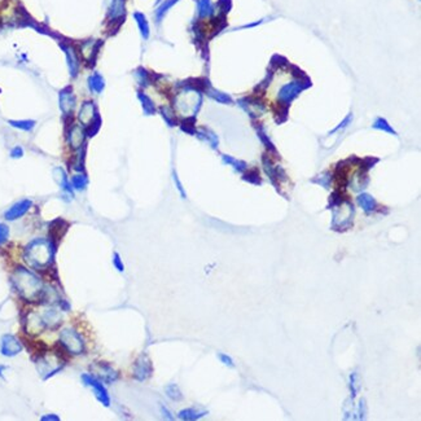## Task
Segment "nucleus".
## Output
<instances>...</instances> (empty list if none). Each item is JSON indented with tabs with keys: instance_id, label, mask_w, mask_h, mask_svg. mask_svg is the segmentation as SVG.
I'll use <instances>...</instances> for the list:
<instances>
[{
	"instance_id": "obj_1",
	"label": "nucleus",
	"mask_w": 421,
	"mask_h": 421,
	"mask_svg": "<svg viewBox=\"0 0 421 421\" xmlns=\"http://www.w3.org/2000/svg\"><path fill=\"white\" fill-rule=\"evenodd\" d=\"M12 281L24 300L28 302H39L43 292V283L37 275L26 270L25 267H17L12 275Z\"/></svg>"
},
{
	"instance_id": "obj_2",
	"label": "nucleus",
	"mask_w": 421,
	"mask_h": 421,
	"mask_svg": "<svg viewBox=\"0 0 421 421\" xmlns=\"http://www.w3.org/2000/svg\"><path fill=\"white\" fill-rule=\"evenodd\" d=\"M55 248H56V245L51 240L37 239V240L32 241L25 248L24 258L34 269H47V267H50L51 263L53 262L55 250H56Z\"/></svg>"
},
{
	"instance_id": "obj_3",
	"label": "nucleus",
	"mask_w": 421,
	"mask_h": 421,
	"mask_svg": "<svg viewBox=\"0 0 421 421\" xmlns=\"http://www.w3.org/2000/svg\"><path fill=\"white\" fill-rule=\"evenodd\" d=\"M60 343L66 349V351L73 355H78L83 353L84 343L81 336L73 329H64L60 333Z\"/></svg>"
},
{
	"instance_id": "obj_4",
	"label": "nucleus",
	"mask_w": 421,
	"mask_h": 421,
	"mask_svg": "<svg viewBox=\"0 0 421 421\" xmlns=\"http://www.w3.org/2000/svg\"><path fill=\"white\" fill-rule=\"evenodd\" d=\"M90 371L92 372V376H95L97 380L104 381L106 384H113L114 381L119 378L118 372L106 362L94 363L90 367Z\"/></svg>"
},
{
	"instance_id": "obj_5",
	"label": "nucleus",
	"mask_w": 421,
	"mask_h": 421,
	"mask_svg": "<svg viewBox=\"0 0 421 421\" xmlns=\"http://www.w3.org/2000/svg\"><path fill=\"white\" fill-rule=\"evenodd\" d=\"M153 373V364L152 360L147 354H141L134 363V372L132 377L136 381H145L152 376Z\"/></svg>"
},
{
	"instance_id": "obj_6",
	"label": "nucleus",
	"mask_w": 421,
	"mask_h": 421,
	"mask_svg": "<svg viewBox=\"0 0 421 421\" xmlns=\"http://www.w3.org/2000/svg\"><path fill=\"white\" fill-rule=\"evenodd\" d=\"M82 380H83V382L87 385V386L92 387L94 394L96 395L97 400H100V403H103L105 407H109L110 405L109 394H108V391H106L105 386L101 384L100 380H97V378L95 377V376H92V374H83V376H82Z\"/></svg>"
},
{
	"instance_id": "obj_7",
	"label": "nucleus",
	"mask_w": 421,
	"mask_h": 421,
	"mask_svg": "<svg viewBox=\"0 0 421 421\" xmlns=\"http://www.w3.org/2000/svg\"><path fill=\"white\" fill-rule=\"evenodd\" d=\"M75 104H77V97H75L72 87L64 88V90L60 91L59 105L61 112H63L65 116H70V114L74 112Z\"/></svg>"
},
{
	"instance_id": "obj_8",
	"label": "nucleus",
	"mask_w": 421,
	"mask_h": 421,
	"mask_svg": "<svg viewBox=\"0 0 421 421\" xmlns=\"http://www.w3.org/2000/svg\"><path fill=\"white\" fill-rule=\"evenodd\" d=\"M22 345L16 337L12 334H6L2 337V346H0V351L4 356H15L17 354L21 353Z\"/></svg>"
},
{
	"instance_id": "obj_9",
	"label": "nucleus",
	"mask_w": 421,
	"mask_h": 421,
	"mask_svg": "<svg viewBox=\"0 0 421 421\" xmlns=\"http://www.w3.org/2000/svg\"><path fill=\"white\" fill-rule=\"evenodd\" d=\"M68 228L69 223L61 218L55 219L53 222H51L50 227H48V236H50V240L56 245V244L60 243V240L63 239L64 235L66 234Z\"/></svg>"
},
{
	"instance_id": "obj_10",
	"label": "nucleus",
	"mask_w": 421,
	"mask_h": 421,
	"mask_svg": "<svg viewBox=\"0 0 421 421\" xmlns=\"http://www.w3.org/2000/svg\"><path fill=\"white\" fill-rule=\"evenodd\" d=\"M32 200H21L15 203V205L11 206L10 209L6 212L4 217H6L7 221H16V219H20L21 217L25 216L26 213L32 209Z\"/></svg>"
},
{
	"instance_id": "obj_11",
	"label": "nucleus",
	"mask_w": 421,
	"mask_h": 421,
	"mask_svg": "<svg viewBox=\"0 0 421 421\" xmlns=\"http://www.w3.org/2000/svg\"><path fill=\"white\" fill-rule=\"evenodd\" d=\"M44 329H46V324H44L42 316L35 314V312H29L25 319L26 333L32 334V336H37V334L42 333Z\"/></svg>"
},
{
	"instance_id": "obj_12",
	"label": "nucleus",
	"mask_w": 421,
	"mask_h": 421,
	"mask_svg": "<svg viewBox=\"0 0 421 421\" xmlns=\"http://www.w3.org/2000/svg\"><path fill=\"white\" fill-rule=\"evenodd\" d=\"M84 140H86V131H84V128L82 127V126L74 125L69 128L68 143L72 149H81V148L83 147Z\"/></svg>"
},
{
	"instance_id": "obj_13",
	"label": "nucleus",
	"mask_w": 421,
	"mask_h": 421,
	"mask_svg": "<svg viewBox=\"0 0 421 421\" xmlns=\"http://www.w3.org/2000/svg\"><path fill=\"white\" fill-rule=\"evenodd\" d=\"M64 51H65L66 55V61H68V68H69V74L72 75L73 78L77 77V74L79 73V65H81V60H79V53L77 52L72 44H66L64 46Z\"/></svg>"
},
{
	"instance_id": "obj_14",
	"label": "nucleus",
	"mask_w": 421,
	"mask_h": 421,
	"mask_svg": "<svg viewBox=\"0 0 421 421\" xmlns=\"http://www.w3.org/2000/svg\"><path fill=\"white\" fill-rule=\"evenodd\" d=\"M96 116H97V112H96V106H95V104L90 100L84 101V103L82 104L81 109H79V112H78V121L81 122V125L87 127L91 122L96 118Z\"/></svg>"
},
{
	"instance_id": "obj_15",
	"label": "nucleus",
	"mask_w": 421,
	"mask_h": 421,
	"mask_svg": "<svg viewBox=\"0 0 421 421\" xmlns=\"http://www.w3.org/2000/svg\"><path fill=\"white\" fill-rule=\"evenodd\" d=\"M99 47H100V43L95 39H90V41L84 42V43L81 44V48H79V53L81 56L83 57L87 63H92L95 61L97 56V52H99Z\"/></svg>"
},
{
	"instance_id": "obj_16",
	"label": "nucleus",
	"mask_w": 421,
	"mask_h": 421,
	"mask_svg": "<svg viewBox=\"0 0 421 421\" xmlns=\"http://www.w3.org/2000/svg\"><path fill=\"white\" fill-rule=\"evenodd\" d=\"M126 0H110L108 16L112 22L119 21L123 19L126 12Z\"/></svg>"
},
{
	"instance_id": "obj_17",
	"label": "nucleus",
	"mask_w": 421,
	"mask_h": 421,
	"mask_svg": "<svg viewBox=\"0 0 421 421\" xmlns=\"http://www.w3.org/2000/svg\"><path fill=\"white\" fill-rule=\"evenodd\" d=\"M53 179L56 180V183L60 185V188L64 190V193L73 197L72 185L69 184L68 175H66V172L64 171V168H61V167L53 168Z\"/></svg>"
},
{
	"instance_id": "obj_18",
	"label": "nucleus",
	"mask_w": 421,
	"mask_h": 421,
	"mask_svg": "<svg viewBox=\"0 0 421 421\" xmlns=\"http://www.w3.org/2000/svg\"><path fill=\"white\" fill-rule=\"evenodd\" d=\"M42 319H43L44 324H46V328H57L61 323H63V316L57 311L56 309H48L43 312L42 315Z\"/></svg>"
},
{
	"instance_id": "obj_19",
	"label": "nucleus",
	"mask_w": 421,
	"mask_h": 421,
	"mask_svg": "<svg viewBox=\"0 0 421 421\" xmlns=\"http://www.w3.org/2000/svg\"><path fill=\"white\" fill-rule=\"evenodd\" d=\"M207 415V411L206 409H198V408H184L179 411L178 417L180 420H187V421H194L198 420V418L203 417V416Z\"/></svg>"
},
{
	"instance_id": "obj_20",
	"label": "nucleus",
	"mask_w": 421,
	"mask_h": 421,
	"mask_svg": "<svg viewBox=\"0 0 421 421\" xmlns=\"http://www.w3.org/2000/svg\"><path fill=\"white\" fill-rule=\"evenodd\" d=\"M356 202L358 205L364 210L365 213H371L373 210H376L377 207V202L374 200L373 197L368 193H360L358 197H356Z\"/></svg>"
},
{
	"instance_id": "obj_21",
	"label": "nucleus",
	"mask_w": 421,
	"mask_h": 421,
	"mask_svg": "<svg viewBox=\"0 0 421 421\" xmlns=\"http://www.w3.org/2000/svg\"><path fill=\"white\" fill-rule=\"evenodd\" d=\"M87 84L91 92H94V94H101L104 91V87H105V82L99 73H94L92 75H90Z\"/></svg>"
},
{
	"instance_id": "obj_22",
	"label": "nucleus",
	"mask_w": 421,
	"mask_h": 421,
	"mask_svg": "<svg viewBox=\"0 0 421 421\" xmlns=\"http://www.w3.org/2000/svg\"><path fill=\"white\" fill-rule=\"evenodd\" d=\"M25 342L26 349L33 354H39V356H43L47 353V345L43 341H32V340H24Z\"/></svg>"
},
{
	"instance_id": "obj_23",
	"label": "nucleus",
	"mask_w": 421,
	"mask_h": 421,
	"mask_svg": "<svg viewBox=\"0 0 421 421\" xmlns=\"http://www.w3.org/2000/svg\"><path fill=\"white\" fill-rule=\"evenodd\" d=\"M196 134H197V136L200 137L201 140L207 141L212 148H214V149L218 148V144H219L218 136H217V135L213 131H210V130H207V128H202V130H200V131H197Z\"/></svg>"
},
{
	"instance_id": "obj_24",
	"label": "nucleus",
	"mask_w": 421,
	"mask_h": 421,
	"mask_svg": "<svg viewBox=\"0 0 421 421\" xmlns=\"http://www.w3.org/2000/svg\"><path fill=\"white\" fill-rule=\"evenodd\" d=\"M197 12L201 19H206V17L212 16L214 12V7H213L210 0H197Z\"/></svg>"
},
{
	"instance_id": "obj_25",
	"label": "nucleus",
	"mask_w": 421,
	"mask_h": 421,
	"mask_svg": "<svg viewBox=\"0 0 421 421\" xmlns=\"http://www.w3.org/2000/svg\"><path fill=\"white\" fill-rule=\"evenodd\" d=\"M222 159H223V162H225L226 165L232 166V167L235 168V171H237V172H244L248 168L247 162L239 161V159L234 158V157H231V156H227V154H223V156H222Z\"/></svg>"
},
{
	"instance_id": "obj_26",
	"label": "nucleus",
	"mask_w": 421,
	"mask_h": 421,
	"mask_svg": "<svg viewBox=\"0 0 421 421\" xmlns=\"http://www.w3.org/2000/svg\"><path fill=\"white\" fill-rule=\"evenodd\" d=\"M134 17L137 22L139 30H140L141 33V37H143L144 39H148V37H149V25H148L147 19H145L144 15H141V13H135Z\"/></svg>"
},
{
	"instance_id": "obj_27",
	"label": "nucleus",
	"mask_w": 421,
	"mask_h": 421,
	"mask_svg": "<svg viewBox=\"0 0 421 421\" xmlns=\"http://www.w3.org/2000/svg\"><path fill=\"white\" fill-rule=\"evenodd\" d=\"M12 127L19 128V130H22V131H32L33 128L35 127V121L33 119H21V121H10L8 122Z\"/></svg>"
},
{
	"instance_id": "obj_28",
	"label": "nucleus",
	"mask_w": 421,
	"mask_h": 421,
	"mask_svg": "<svg viewBox=\"0 0 421 421\" xmlns=\"http://www.w3.org/2000/svg\"><path fill=\"white\" fill-rule=\"evenodd\" d=\"M165 393L170 399L175 400V402H179V400L183 399V393H181L176 384H168L165 387Z\"/></svg>"
},
{
	"instance_id": "obj_29",
	"label": "nucleus",
	"mask_w": 421,
	"mask_h": 421,
	"mask_svg": "<svg viewBox=\"0 0 421 421\" xmlns=\"http://www.w3.org/2000/svg\"><path fill=\"white\" fill-rule=\"evenodd\" d=\"M74 189L77 190H83L86 189V187L88 185V178L84 174H77L72 178V183H70Z\"/></svg>"
},
{
	"instance_id": "obj_30",
	"label": "nucleus",
	"mask_w": 421,
	"mask_h": 421,
	"mask_svg": "<svg viewBox=\"0 0 421 421\" xmlns=\"http://www.w3.org/2000/svg\"><path fill=\"white\" fill-rule=\"evenodd\" d=\"M243 179L245 181H248V183H252V184H256V185H259L262 184V178H261V175H259V171L257 170V168H254V170H250V171L245 172L243 176Z\"/></svg>"
},
{
	"instance_id": "obj_31",
	"label": "nucleus",
	"mask_w": 421,
	"mask_h": 421,
	"mask_svg": "<svg viewBox=\"0 0 421 421\" xmlns=\"http://www.w3.org/2000/svg\"><path fill=\"white\" fill-rule=\"evenodd\" d=\"M100 126H101V118H100V116L97 114L96 118L91 122L90 125L87 126V128L84 130V131H86V136H90V137L95 136V135L97 134V131L100 130Z\"/></svg>"
},
{
	"instance_id": "obj_32",
	"label": "nucleus",
	"mask_w": 421,
	"mask_h": 421,
	"mask_svg": "<svg viewBox=\"0 0 421 421\" xmlns=\"http://www.w3.org/2000/svg\"><path fill=\"white\" fill-rule=\"evenodd\" d=\"M139 99H140L141 106H143L145 114H153V113L156 112V110H154V104L152 103V100H150L149 97L145 96L144 94H139Z\"/></svg>"
},
{
	"instance_id": "obj_33",
	"label": "nucleus",
	"mask_w": 421,
	"mask_h": 421,
	"mask_svg": "<svg viewBox=\"0 0 421 421\" xmlns=\"http://www.w3.org/2000/svg\"><path fill=\"white\" fill-rule=\"evenodd\" d=\"M312 181L314 183H318V184L323 185L324 188H331V183H332V174L331 172H323V174L318 175V178L312 179Z\"/></svg>"
},
{
	"instance_id": "obj_34",
	"label": "nucleus",
	"mask_w": 421,
	"mask_h": 421,
	"mask_svg": "<svg viewBox=\"0 0 421 421\" xmlns=\"http://www.w3.org/2000/svg\"><path fill=\"white\" fill-rule=\"evenodd\" d=\"M176 2H178V0H167V2H165L162 6L159 7L158 10H157V12H156L157 21H161V20H162V17L166 15V12H167V11L170 10V8H171V7L174 6L175 3H176Z\"/></svg>"
},
{
	"instance_id": "obj_35",
	"label": "nucleus",
	"mask_w": 421,
	"mask_h": 421,
	"mask_svg": "<svg viewBox=\"0 0 421 421\" xmlns=\"http://www.w3.org/2000/svg\"><path fill=\"white\" fill-rule=\"evenodd\" d=\"M350 390H351V399H354L356 396V393L359 390V384H358V374L356 372L351 373L350 376Z\"/></svg>"
},
{
	"instance_id": "obj_36",
	"label": "nucleus",
	"mask_w": 421,
	"mask_h": 421,
	"mask_svg": "<svg viewBox=\"0 0 421 421\" xmlns=\"http://www.w3.org/2000/svg\"><path fill=\"white\" fill-rule=\"evenodd\" d=\"M161 114H162V117L165 118V121L167 122L168 126L176 125V121H175V117H174L172 110L167 109V108H163V109H161Z\"/></svg>"
},
{
	"instance_id": "obj_37",
	"label": "nucleus",
	"mask_w": 421,
	"mask_h": 421,
	"mask_svg": "<svg viewBox=\"0 0 421 421\" xmlns=\"http://www.w3.org/2000/svg\"><path fill=\"white\" fill-rule=\"evenodd\" d=\"M374 128H378V130H384V131L390 132V134H395L393 128L390 127V125H387V122L385 119H377L376 123L373 125Z\"/></svg>"
},
{
	"instance_id": "obj_38",
	"label": "nucleus",
	"mask_w": 421,
	"mask_h": 421,
	"mask_svg": "<svg viewBox=\"0 0 421 421\" xmlns=\"http://www.w3.org/2000/svg\"><path fill=\"white\" fill-rule=\"evenodd\" d=\"M8 237H10V228H8V226L0 223V245L6 243L8 240Z\"/></svg>"
},
{
	"instance_id": "obj_39",
	"label": "nucleus",
	"mask_w": 421,
	"mask_h": 421,
	"mask_svg": "<svg viewBox=\"0 0 421 421\" xmlns=\"http://www.w3.org/2000/svg\"><path fill=\"white\" fill-rule=\"evenodd\" d=\"M136 78L141 86H147L148 82H149V79H148V73L145 72V70H143V69H139V70H137Z\"/></svg>"
},
{
	"instance_id": "obj_40",
	"label": "nucleus",
	"mask_w": 421,
	"mask_h": 421,
	"mask_svg": "<svg viewBox=\"0 0 421 421\" xmlns=\"http://www.w3.org/2000/svg\"><path fill=\"white\" fill-rule=\"evenodd\" d=\"M113 265L116 266V269L119 272L125 271V266H123V262H122L121 256H119L118 253H114V256H113Z\"/></svg>"
},
{
	"instance_id": "obj_41",
	"label": "nucleus",
	"mask_w": 421,
	"mask_h": 421,
	"mask_svg": "<svg viewBox=\"0 0 421 421\" xmlns=\"http://www.w3.org/2000/svg\"><path fill=\"white\" fill-rule=\"evenodd\" d=\"M218 358L221 359V362L223 363V364H225V365H227V367H231V368H234V367H235L234 360H232L231 356H228L227 354L219 353V354H218Z\"/></svg>"
},
{
	"instance_id": "obj_42",
	"label": "nucleus",
	"mask_w": 421,
	"mask_h": 421,
	"mask_svg": "<svg viewBox=\"0 0 421 421\" xmlns=\"http://www.w3.org/2000/svg\"><path fill=\"white\" fill-rule=\"evenodd\" d=\"M358 407H359L358 418H359V420H363V418H365V413H367V405H365V399L359 400Z\"/></svg>"
},
{
	"instance_id": "obj_43",
	"label": "nucleus",
	"mask_w": 421,
	"mask_h": 421,
	"mask_svg": "<svg viewBox=\"0 0 421 421\" xmlns=\"http://www.w3.org/2000/svg\"><path fill=\"white\" fill-rule=\"evenodd\" d=\"M172 179H174V181H175V185H176V188H178V190H179V193L181 194V197H183V198H185V192H184V188H183V185H181V183H180V180H179V178H178V175H176V172H172Z\"/></svg>"
},
{
	"instance_id": "obj_44",
	"label": "nucleus",
	"mask_w": 421,
	"mask_h": 421,
	"mask_svg": "<svg viewBox=\"0 0 421 421\" xmlns=\"http://www.w3.org/2000/svg\"><path fill=\"white\" fill-rule=\"evenodd\" d=\"M24 156V149L21 147H15L11 150V157L12 158H21Z\"/></svg>"
},
{
	"instance_id": "obj_45",
	"label": "nucleus",
	"mask_w": 421,
	"mask_h": 421,
	"mask_svg": "<svg viewBox=\"0 0 421 421\" xmlns=\"http://www.w3.org/2000/svg\"><path fill=\"white\" fill-rule=\"evenodd\" d=\"M159 407H161V412H162L163 417L167 418V420H174V417H172V416H171V412L168 411V409L166 408L165 405L161 404V405H159Z\"/></svg>"
},
{
	"instance_id": "obj_46",
	"label": "nucleus",
	"mask_w": 421,
	"mask_h": 421,
	"mask_svg": "<svg viewBox=\"0 0 421 421\" xmlns=\"http://www.w3.org/2000/svg\"><path fill=\"white\" fill-rule=\"evenodd\" d=\"M42 420H43V421H47V420L59 421L60 417H59V416H55V415H48V416H43V417H42Z\"/></svg>"
}]
</instances>
